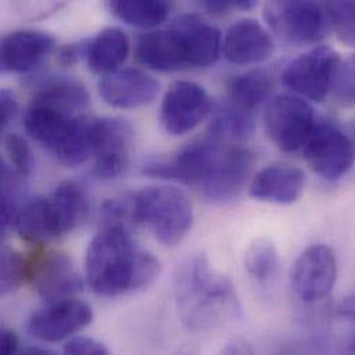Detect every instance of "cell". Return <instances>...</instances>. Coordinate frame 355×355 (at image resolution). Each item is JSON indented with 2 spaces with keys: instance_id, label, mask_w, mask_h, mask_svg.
Listing matches in <instances>:
<instances>
[{
  "instance_id": "obj_1",
  "label": "cell",
  "mask_w": 355,
  "mask_h": 355,
  "mask_svg": "<svg viewBox=\"0 0 355 355\" xmlns=\"http://www.w3.org/2000/svg\"><path fill=\"white\" fill-rule=\"evenodd\" d=\"M85 271L96 295L118 297L150 286L161 272V263L132 239L126 227L104 225L89 243Z\"/></svg>"
},
{
  "instance_id": "obj_2",
  "label": "cell",
  "mask_w": 355,
  "mask_h": 355,
  "mask_svg": "<svg viewBox=\"0 0 355 355\" xmlns=\"http://www.w3.org/2000/svg\"><path fill=\"white\" fill-rule=\"evenodd\" d=\"M175 295L182 322L192 331H207L239 315L231 281L214 271L203 253L187 257L176 271Z\"/></svg>"
},
{
  "instance_id": "obj_3",
  "label": "cell",
  "mask_w": 355,
  "mask_h": 355,
  "mask_svg": "<svg viewBox=\"0 0 355 355\" xmlns=\"http://www.w3.org/2000/svg\"><path fill=\"white\" fill-rule=\"evenodd\" d=\"M90 211L86 189L73 181L58 184L49 196L25 200L14 228L31 243H44L76 230Z\"/></svg>"
},
{
  "instance_id": "obj_4",
  "label": "cell",
  "mask_w": 355,
  "mask_h": 355,
  "mask_svg": "<svg viewBox=\"0 0 355 355\" xmlns=\"http://www.w3.org/2000/svg\"><path fill=\"white\" fill-rule=\"evenodd\" d=\"M24 128L32 140L65 166H79L93 157L92 119L86 116H73L32 101Z\"/></svg>"
},
{
  "instance_id": "obj_5",
  "label": "cell",
  "mask_w": 355,
  "mask_h": 355,
  "mask_svg": "<svg viewBox=\"0 0 355 355\" xmlns=\"http://www.w3.org/2000/svg\"><path fill=\"white\" fill-rule=\"evenodd\" d=\"M132 196L136 224L147 225L165 246H176L184 241L193 223V209L181 189L155 185L143 188Z\"/></svg>"
},
{
  "instance_id": "obj_6",
  "label": "cell",
  "mask_w": 355,
  "mask_h": 355,
  "mask_svg": "<svg viewBox=\"0 0 355 355\" xmlns=\"http://www.w3.org/2000/svg\"><path fill=\"white\" fill-rule=\"evenodd\" d=\"M266 19L282 40L296 46L317 44L331 29L321 0H271Z\"/></svg>"
},
{
  "instance_id": "obj_7",
  "label": "cell",
  "mask_w": 355,
  "mask_h": 355,
  "mask_svg": "<svg viewBox=\"0 0 355 355\" xmlns=\"http://www.w3.org/2000/svg\"><path fill=\"white\" fill-rule=\"evenodd\" d=\"M340 61V54L335 49L325 44L315 46L285 67L282 83L293 94L322 103L332 92Z\"/></svg>"
},
{
  "instance_id": "obj_8",
  "label": "cell",
  "mask_w": 355,
  "mask_h": 355,
  "mask_svg": "<svg viewBox=\"0 0 355 355\" xmlns=\"http://www.w3.org/2000/svg\"><path fill=\"white\" fill-rule=\"evenodd\" d=\"M26 281L47 303L73 297L83 289L73 260L64 252L44 248H36L26 257Z\"/></svg>"
},
{
  "instance_id": "obj_9",
  "label": "cell",
  "mask_w": 355,
  "mask_h": 355,
  "mask_svg": "<svg viewBox=\"0 0 355 355\" xmlns=\"http://www.w3.org/2000/svg\"><path fill=\"white\" fill-rule=\"evenodd\" d=\"M314 126V111L310 103L293 93L274 97L264 112L266 133L284 153L303 148Z\"/></svg>"
},
{
  "instance_id": "obj_10",
  "label": "cell",
  "mask_w": 355,
  "mask_h": 355,
  "mask_svg": "<svg viewBox=\"0 0 355 355\" xmlns=\"http://www.w3.org/2000/svg\"><path fill=\"white\" fill-rule=\"evenodd\" d=\"M302 150L313 172L328 181L346 176L354 164V141L328 122L315 123Z\"/></svg>"
},
{
  "instance_id": "obj_11",
  "label": "cell",
  "mask_w": 355,
  "mask_h": 355,
  "mask_svg": "<svg viewBox=\"0 0 355 355\" xmlns=\"http://www.w3.org/2000/svg\"><path fill=\"white\" fill-rule=\"evenodd\" d=\"M94 175L103 180L122 176L132 158L133 129L119 118L92 119Z\"/></svg>"
},
{
  "instance_id": "obj_12",
  "label": "cell",
  "mask_w": 355,
  "mask_h": 355,
  "mask_svg": "<svg viewBox=\"0 0 355 355\" xmlns=\"http://www.w3.org/2000/svg\"><path fill=\"white\" fill-rule=\"evenodd\" d=\"M338 279L335 252L324 243L309 246L295 261L291 272V288L302 303H317L327 299Z\"/></svg>"
},
{
  "instance_id": "obj_13",
  "label": "cell",
  "mask_w": 355,
  "mask_h": 355,
  "mask_svg": "<svg viewBox=\"0 0 355 355\" xmlns=\"http://www.w3.org/2000/svg\"><path fill=\"white\" fill-rule=\"evenodd\" d=\"M254 155L248 148L223 141L209 178L202 185L203 195L213 203H230L252 181Z\"/></svg>"
},
{
  "instance_id": "obj_14",
  "label": "cell",
  "mask_w": 355,
  "mask_h": 355,
  "mask_svg": "<svg viewBox=\"0 0 355 355\" xmlns=\"http://www.w3.org/2000/svg\"><path fill=\"white\" fill-rule=\"evenodd\" d=\"M223 141L214 137L191 143L171 159L150 161L143 173L150 178L176 181L188 187L202 188L209 178Z\"/></svg>"
},
{
  "instance_id": "obj_15",
  "label": "cell",
  "mask_w": 355,
  "mask_h": 355,
  "mask_svg": "<svg viewBox=\"0 0 355 355\" xmlns=\"http://www.w3.org/2000/svg\"><path fill=\"white\" fill-rule=\"evenodd\" d=\"M211 111V98L200 85L178 80L164 97L159 119L164 130L178 137L196 129Z\"/></svg>"
},
{
  "instance_id": "obj_16",
  "label": "cell",
  "mask_w": 355,
  "mask_h": 355,
  "mask_svg": "<svg viewBox=\"0 0 355 355\" xmlns=\"http://www.w3.org/2000/svg\"><path fill=\"white\" fill-rule=\"evenodd\" d=\"M92 307L75 297L49 303L28 322L29 335L40 342L57 343L68 339L93 322Z\"/></svg>"
},
{
  "instance_id": "obj_17",
  "label": "cell",
  "mask_w": 355,
  "mask_h": 355,
  "mask_svg": "<svg viewBox=\"0 0 355 355\" xmlns=\"http://www.w3.org/2000/svg\"><path fill=\"white\" fill-rule=\"evenodd\" d=\"M178 37L184 69L213 65L221 53V32L195 14L181 15L171 25Z\"/></svg>"
},
{
  "instance_id": "obj_18",
  "label": "cell",
  "mask_w": 355,
  "mask_h": 355,
  "mask_svg": "<svg viewBox=\"0 0 355 355\" xmlns=\"http://www.w3.org/2000/svg\"><path fill=\"white\" fill-rule=\"evenodd\" d=\"M161 83L137 68H123L103 78L98 92L103 100L114 108L135 110L151 104L159 94Z\"/></svg>"
},
{
  "instance_id": "obj_19",
  "label": "cell",
  "mask_w": 355,
  "mask_h": 355,
  "mask_svg": "<svg viewBox=\"0 0 355 355\" xmlns=\"http://www.w3.org/2000/svg\"><path fill=\"white\" fill-rule=\"evenodd\" d=\"M275 51L270 32L256 19L245 18L232 24L221 43L224 58L236 65H250L267 61Z\"/></svg>"
},
{
  "instance_id": "obj_20",
  "label": "cell",
  "mask_w": 355,
  "mask_h": 355,
  "mask_svg": "<svg viewBox=\"0 0 355 355\" xmlns=\"http://www.w3.org/2000/svg\"><path fill=\"white\" fill-rule=\"evenodd\" d=\"M55 40L43 31L21 29L6 35L0 47V67L6 73H25L53 53Z\"/></svg>"
},
{
  "instance_id": "obj_21",
  "label": "cell",
  "mask_w": 355,
  "mask_h": 355,
  "mask_svg": "<svg viewBox=\"0 0 355 355\" xmlns=\"http://www.w3.org/2000/svg\"><path fill=\"white\" fill-rule=\"evenodd\" d=\"M304 187L306 175L302 169L288 164H275L253 176L249 193L263 202L291 205L300 199Z\"/></svg>"
},
{
  "instance_id": "obj_22",
  "label": "cell",
  "mask_w": 355,
  "mask_h": 355,
  "mask_svg": "<svg viewBox=\"0 0 355 355\" xmlns=\"http://www.w3.org/2000/svg\"><path fill=\"white\" fill-rule=\"evenodd\" d=\"M136 58L141 65L157 72L184 69L178 37L172 28L141 35L136 43Z\"/></svg>"
},
{
  "instance_id": "obj_23",
  "label": "cell",
  "mask_w": 355,
  "mask_h": 355,
  "mask_svg": "<svg viewBox=\"0 0 355 355\" xmlns=\"http://www.w3.org/2000/svg\"><path fill=\"white\" fill-rule=\"evenodd\" d=\"M130 53L128 35L119 28H105L89 40L86 61L97 75H108L121 68Z\"/></svg>"
},
{
  "instance_id": "obj_24",
  "label": "cell",
  "mask_w": 355,
  "mask_h": 355,
  "mask_svg": "<svg viewBox=\"0 0 355 355\" xmlns=\"http://www.w3.org/2000/svg\"><path fill=\"white\" fill-rule=\"evenodd\" d=\"M33 103H40L73 116H83L90 96L83 83L69 78H50L36 90Z\"/></svg>"
},
{
  "instance_id": "obj_25",
  "label": "cell",
  "mask_w": 355,
  "mask_h": 355,
  "mask_svg": "<svg viewBox=\"0 0 355 355\" xmlns=\"http://www.w3.org/2000/svg\"><path fill=\"white\" fill-rule=\"evenodd\" d=\"M274 76L266 69H253L232 78L228 83V101L241 110L254 112L271 96Z\"/></svg>"
},
{
  "instance_id": "obj_26",
  "label": "cell",
  "mask_w": 355,
  "mask_h": 355,
  "mask_svg": "<svg viewBox=\"0 0 355 355\" xmlns=\"http://www.w3.org/2000/svg\"><path fill=\"white\" fill-rule=\"evenodd\" d=\"M107 6L118 19L140 29L159 26L172 11L171 0H107Z\"/></svg>"
},
{
  "instance_id": "obj_27",
  "label": "cell",
  "mask_w": 355,
  "mask_h": 355,
  "mask_svg": "<svg viewBox=\"0 0 355 355\" xmlns=\"http://www.w3.org/2000/svg\"><path fill=\"white\" fill-rule=\"evenodd\" d=\"M210 115V136L225 143L235 144L248 140L256 126L253 112L241 110L228 100L213 110Z\"/></svg>"
},
{
  "instance_id": "obj_28",
  "label": "cell",
  "mask_w": 355,
  "mask_h": 355,
  "mask_svg": "<svg viewBox=\"0 0 355 355\" xmlns=\"http://www.w3.org/2000/svg\"><path fill=\"white\" fill-rule=\"evenodd\" d=\"M245 268L256 281L270 282L279 267V256L275 245L266 238L253 241L245 252Z\"/></svg>"
},
{
  "instance_id": "obj_29",
  "label": "cell",
  "mask_w": 355,
  "mask_h": 355,
  "mask_svg": "<svg viewBox=\"0 0 355 355\" xmlns=\"http://www.w3.org/2000/svg\"><path fill=\"white\" fill-rule=\"evenodd\" d=\"M19 178L22 176L10 164L1 162V228L4 232L15 225L18 213L25 203Z\"/></svg>"
},
{
  "instance_id": "obj_30",
  "label": "cell",
  "mask_w": 355,
  "mask_h": 355,
  "mask_svg": "<svg viewBox=\"0 0 355 355\" xmlns=\"http://www.w3.org/2000/svg\"><path fill=\"white\" fill-rule=\"evenodd\" d=\"M321 4L336 37L355 46V0H321Z\"/></svg>"
},
{
  "instance_id": "obj_31",
  "label": "cell",
  "mask_w": 355,
  "mask_h": 355,
  "mask_svg": "<svg viewBox=\"0 0 355 355\" xmlns=\"http://www.w3.org/2000/svg\"><path fill=\"white\" fill-rule=\"evenodd\" d=\"M0 271V292L6 296L12 293L24 281H26V259L17 250L4 246L1 250Z\"/></svg>"
},
{
  "instance_id": "obj_32",
  "label": "cell",
  "mask_w": 355,
  "mask_h": 355,
  "mask_svg": "<svg viewBox=\"0 0 355 355\" xmlns=\"http://www.w3.org/2000/svg\"><path fill=\"white\" fill-rule=\"evenodd\" d=\"M3 141L10 165L22 178L32 176L35 171V157L29 144L17 133H7Z\"/></svg>"
},
{
  "instance_id": "obj_33",
  "label": "cell",
  "mask_w": 355,
  "mask_h": 355,
  "mask_svg": "<svg viewBox=\"0 0 355 355\" xmlns=\"http://www.w3.org/2000/svg\"><path fill=\"white\" fill-rule=\"evenodd\" d=\"M331 93L342 107L355 105V53L340 61Z\"/></svg>"
},
{
  "instance_id": "obj_34",
  "label": "cell",
  "mask_w": 355,
  "mask_h": 355,
  "mask_svg": "<svg viewBox=\"0 0 355 355\" xmlns=\"http://www.w3.org/2000/svg\"><path fill=\"white\" fill-rule=\"evenodd\" d=\"M100 217L104 225H122L129 227V224H136L135 218V205L133 196H122L108 199L103 203L100 210Z\"/></svg>"
},
{
  "instance_id": "obj_35",
  "label": "cell",
  "mask_w": 355,
  "mask_h": 355,
  "mask_svg": "<svg viewBox=\"0 0 355 355\" xmlns=\"http://www.w3.org/2000/svg\"><path fill=\"white\" fill-rule=\"evenodd\" d=\"M64 353L69 355H107L108 349L98 340L87 336H76L64 345Z\"/></svg>"
},
{
  "instance_id": "obj_36",
  "label": "cell",
  "mask_w": 355,
  "mask_h": 355,
  "mask_svg": "<svg viewBox=\"0 0 355 355\" xmlns=\"http://www.w3.org/2000/svg\"><path fill=\"white\" fill-rule=\"evenodd\" d=\"M202 3L210 14L223 15L232 11H250L259 0H202Z\"/></svg>"
},
{
  "instance_id": "obj_37",
  "label": "cell",
  "mask_w": 355,
  "mask_h": 355,
  "mask_svg": "<svg viewBox=\"0 0 355 355\" xmlns=\"http://www.w3.org/2000/svg\"><path fill=\"white\" fill-rule=\"evenodd\" d=\"M18 114V103L14 93L8 89H3L0 93V125L6 129Z\"/></svg>"
},
{
  "instance_id": "obj_38",
  "label": "cell",
  "mask_w": 355,
  "mask_h": 355,
  "mask_svg": "<svg viewBox=\"0 0 355 355\" xmlns=\"http://www.w3.org/2000/svg\"><path fill=\"white\" fill-rule=\"evenodd\" d=\"M87 44H89V40L79 42V43H71V44L62 47L60 51V55H58L60 61L64 65H72V64L78 62L80 58H86Z\"/></svg>"
},
{
  "instance_id": "obj_39",
  "label": "cell",
  "mask_w": 355,
  "mask_h": 355,
  "mask_svg": "<svg viewBox=\"0 0 355 355\" xmlns=\"http://www.w3.org/2000/svg\"><path fill=\"white\" fill-rule=\"evenodd\" d=\"M19 347L18 336L11 329H1L0 334V352L3 354H15Z\"/></svg>"
},
{
  "instance_id": "obj_40",
  "label": "cell",
  "mask_w": 355,
  "mask_h": 355,
  "mask_svg": "<svg viewBox=\"0 0 355 355\" xmlns=\"http://www.w3.org/2000/svg\"><path fill=\"white\" fill-rule=\"evenodd\" d=\"M338 315L345 318V320H349L352 322H355V296H349V297H345L339 306H338Z\"/></svg>"
},
{
  "instance_id": "obj_41",
  "label": "cell",
  "mask_w": 355,
  "mask_h": 355,
  "mask_svg": "<svg viewBox=\"0 0 355 355\" xmlns=\"http://www.w3.org/2000/svg\"><path fill=\"white\" fill-rule=\"evenodd\" d=\"M22 353H24V354H28V355L54 354V352H51V350H49V349H43V347H37V346H31V347H28V349H25V350H22Z\"/></svg>"
},
{
  "instance_id": "obj_42",
  "label": "cell",
  "mask_w": 355,
  "mask_h": 355,
  "mask_svg": "<svg viewBox=\"0 0 355 355\" xmlns=\"http://www.w3.org/2000/svg\"><path fill=\"white\" fill-rule=\"evenodd\" d=\"M349 352H350V353H354L355 354V336L353 338V340L350 342V346H349Z\"/></svg>"
},
{
  "instance_id": "obj_43",
  "label": "cell",
  "mask_w": 355,
  "mask_h": 355,
  "mask_svg": "<svg viewBox=\"0 0 355 355\" xmlns=\"http://www.w3.org/2000/svg\"><path fill=\"white\" fill-rule=\"evenodd\" d=\"M354 146H355V143H354Z\"/></svg>"
}]
</instances>
